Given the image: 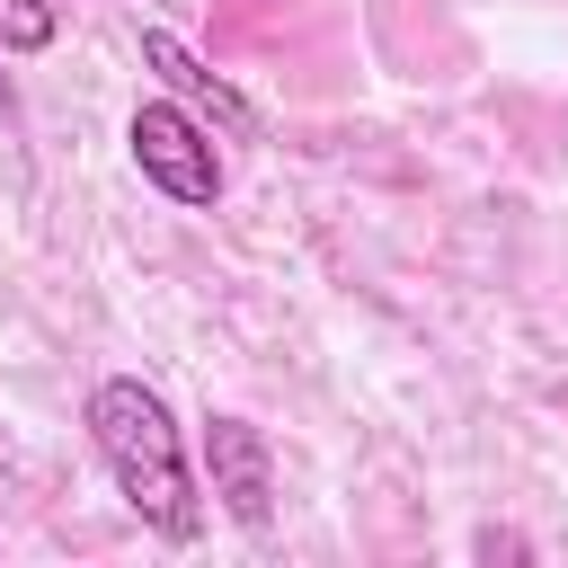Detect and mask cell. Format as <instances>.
<instances>
[{
    "mask_svg": "<svg viewBox=\"0 0 568 568\" xmlns=\"http://www.w3.org/2000/svg\"><path fill=\"white\" fill-rule=\"evenodd\" d=\"M62 36L53 0H0V53H44Z\"/></svg>",
    "mask_w": 568,
    "mask_h": 568,
    "instance_id": "5",
    "label": "cell"
},
{
    "mask_svg": "<svg viewBox=\"0 0 568 568\" xmlns=\"http://www.w3.org/2000/svg\"><path fill=\"white\" fill-rule=\"evenodd\" d=\"M89 444H98L115 497L142 515V532H160V541H178V550L204 532V497H195L178 417H169V399H160L142 373H106V382L89 390Z\"/></svg>",
    "mask_w": 568,
    "mask_h": 568,
    "instance_id": "1",
    "label": "cell"
},
{
    "mask_svg": "<svg viewBox=\"0 0 568 568\" xmlns=\"http://www.w3.org/2000/svg\"><path fill=\"white\" fill-rule=\"evenodd\" d=\"M0 62H9V53H0ZM0 133H18V80H9V71H0Z\"/></svg>",
    "mask_w": 568,
    "mask_h": 568,
    "instance_id": "7",
    "label": "cell"
},
{
    "mask_svg": "<svg viewBox=\"0 0 568 568\" xmlns=\"http://www.w3.org/2000/svg\"><path fill=\"white\" fill-rule=\"evenodd\" d=\"M142 71H160V89H169V98H186V106H195L213 133L257 142V106H248V98H240V89H231L213 62H195V53H186L169 27H142Z\"/></svg>",
    "mask_w": 568,
    "mask_h": 568,
    "instance_id": "4",
    "label": "cell"
},
{
    "mask_svg": "<svg viewBox=\"0 0 568 568\" xmlns=\"http://www.w3.org/2000/svg\"><path fill=\"white\" fill-rule=\"evenodd\" d=\"M124 151H133L142 186H160L169 204H186V213H213L222 204V151H213V124L186 98H169V89L142 98L133 124H124Z\"/></svg>",
    "mask_w": 568,
    "mask_h": 568,
    "instance_id": "2",
    "label": "cell"
},
{
    "mask_svg": "<svg viewBox=\"0 0 568 568\" xmlns=\"http://www.w3.org/2000/svg\"><path fill=\"white\" fill-rule=\"evenodd\" d=\"M524 550H532L524 532H479V559H524Z\"/></svg>",
    "mask_w": 568,
    "mask_h": 568,
    "instance_id": "6",
    "label": "cell"
},
{
    "mask_svg": "<svg viewBox=\"0 0 568 568\" xmlns=\"http://www.w3.org/2000/svg\"><path fill=\"white\" fill-rule=\"evenodd\" d=\"M204 479H213V497H222V515L240 532L275 524V453H266V435L248 417H231V408L204 417Z\"/></svg>",
    "mask_w": 568,
    "mask_h": 568,
    "instance_id": "3",
    "label": "cell"
}]
</instances>
